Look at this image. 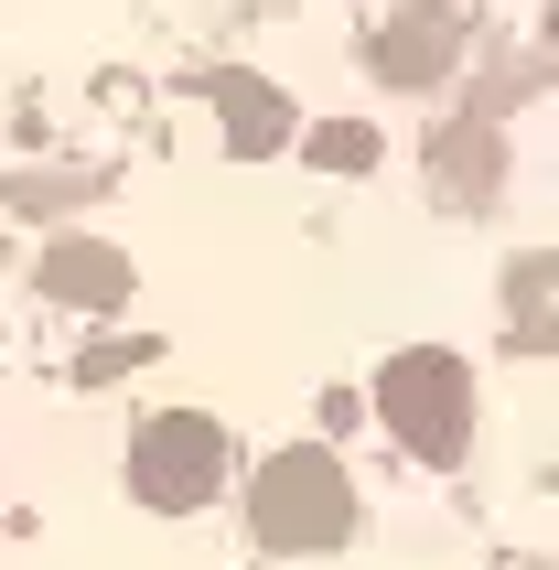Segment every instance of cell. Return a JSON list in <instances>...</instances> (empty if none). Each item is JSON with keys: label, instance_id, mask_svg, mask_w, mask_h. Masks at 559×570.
Here are the masks:
<instances>
[{"label": "cell", "instance_id": "obj_3", "mask_svg": "<svg viewBox=\"0 0 559 570\" xmlns=\"http://www.w3.org/2000/svg\"><path fill=\"white\" fill-rule=\"evenodd\" d=\"M226 420H205V410H151L140 431H129V495L151 517H194L205 495L226 484Z\"/></svg>", "mask_w": 559, "mask_h": 570}, {"label": "cell", "instance_id": "obj_8", "mask_svg": "<svg viewBox=\"0 0 559 570\" xmlns=\"http://www.w3.org/2000/svg\"><path fill=\"white\" fill-rule=\"evenodd\" d=\"M312 161H323V173H366V161H376V129H366V119L312 129Z\"/></svg>", "mask_w": 559, "mask_h": 570}, {"label": "cell", "instance_id": "obj_6", "mask_svg": "<svg viewBox=\"0 0 559 570\" xmlns=\"http://www.w3.org/2000/svg\"><path fill=\"white\" fill-rule=\"evenodd\" d=\"M216 108H226V151H280V140L302 129L269 76H216Z\"/></svg>", "mask_w": 559, "mask_h": 570}, {"label": "cell", "instance_id": "obj_2", "mask_svg": "<svg viewBox=\"0 0 559 570\" xmlns=\"http://www.w3.org/2000/svg\"><path fill=\"white\" fill-rule=\"evenodd\" d=\"M376 420H388V442H399L409 463L452 474V463L473 452V377H463V355H441V345L388 355V377H376Z\"/></svg>", "mask_w": 559, "mask_h": 570}, {"label": "cell", "instance_id": "obj_5", "mask_svg": "<svg viewBox=\"0 0 559 570\" xmlns=\"http://www.w3.org/2000/svg\"><path fill=\"white\" fill-rule=\"evenodd\" d=\"M43 291H55V302H87V313H119L129 302V258L97 248V237H55V248H43Z\"/></svg>", "mask_w": 559, "mask_h": 570}, {"label": "cell", "instance_id": "obj_1", "mask_svg": "<svg viewBox=\"0 0 559 570\" xmlns=\"http://www.w3.org/2000/svg\"><path fill=\"white\" fill-rule=\"evenodd\" d=\"M248 539L269 560H323V549L355 539V474H344L323 442H291L248 474Z\"/></svg>", "mask_w": 559, "mask_h": 570}, {"label": "cell", "instance_id": "obj_4", "mask_svg": "<svg viewBox=\"0 0 559 570\" xmlns=\"http://www.w3.org/2000/svg\"><path fill=\"white\" fill-rule=\"evenodd\" d=\"M452 55H463V11L452 0H409L399 22L376 32V76L388 87H431V76H452Z\"/></svg>", "mask_w": 559, "mask_h": 570}, {"label": "cell", "instance_id": "obj_7", "mask_svg": "<svg viewBox=\"0 0 559 570\" xmlns=\"http://www.w3.org/2000/svg\"><path fill=\"white\" fill-rule=\"evenodd\" d=\"M506 323H517L528 345H559V258H528V269L506 281Z\"/></svg>", "mask_w": 559, "mask_h": 570}, {"label": "cell", "instance_id": "obj_9", "mask_svg": "<svg viewBox=\"0 0 559 570\" xmlns=\"http://www.w3.org/2000/svg\"><path fill=\"white\" fill-rule=\"evenodd\" d=\"M140 355H151V345H97V355H76V377H87V387H108V377H129Z\"/></svg>", "mask_w": 559, "mask_h": 570}, {"label": "cell", "instance_id": "obj_10", "mask_svg": "<svg viewBox=\"0 0 559 570\" xmlns=\"http://www.w3.org/2000/svg\"><path fill=\"white\" fill-rule=\"evenodd\" d=\"M549 55H559V11H549Z\"/></svg>", "mask_w": 559, "mask_h": 570}]
</instances>
